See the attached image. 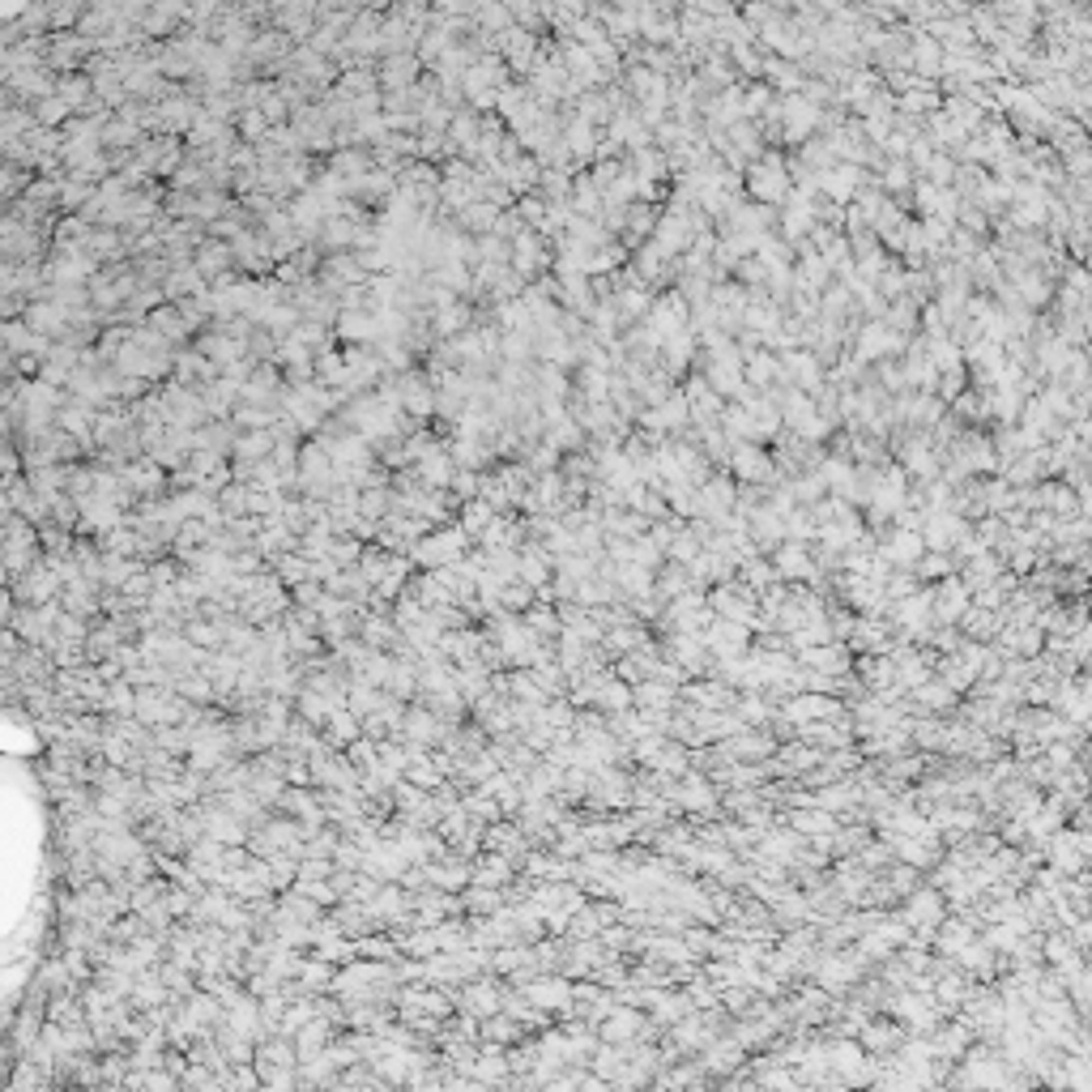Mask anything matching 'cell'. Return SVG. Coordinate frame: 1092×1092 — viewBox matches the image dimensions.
Here are the masks:
<instances>
[{"label": "cell", "mask_w": 1092, "mask_h": 1092, "mask_svg": "<svg viewBox=\"0 0 1092 1092\" xmlns=\"http://www.w3.org/2000/svg\"><path fill=\"white\" fill-rule=\"evenodd\" d=\"M525 623H529L533 632H538L542 640H560V632H564V619H560V606L555 602H533L529 611L521 615Z\"/></svg>", "instance_id": "26"}, {"label": "cell", "mask_w": 1092, "mask_h": 1092, "mask_svg": "<svg viewBox=\"0 0 1092 1092\" xmlns=\"http://www.w3.org/2000/svg\"><path fill=\"white\" fill-rule=\"evenodd\" d=\"M385 696H388L385 688H376V683H367V679H354V683H350V696H346V705H350L359 717H371L380 705H385Z\"/></svg>", "instance_id": "37"}, {"label": "cell", "mask_w": 1092, "mask_h": 1092, "mask_svg": "<svg viewBox=\"0 0 1092 1092\" xmlns=\"http://www.w3.org/2000/svg\"><path fill=\"white\" fill-rule=\"evenodd\" d=\"M414 913H419L422 926H436L444 918H465V904H461V892L427 887V892H414Z\"/></svg>", "instance_id": "5"}, {"label": "cell", "mask_w": 1092, "mask_h": 1092, "mask_svg": "<svg viewBox=\"0 0 1092 1092\" xmlns=\"http://www.w3.org/2000/svg\"><path fill=\"white\" fill-rule=\"evenodd\" d=\"M862 1041H867V1049H896L901 1046V1032L879 1020V1024H862Z\"/></svg>", "instance_id": "54"}, {"label": "cell", "mask_w": 1092, "mask_h": 1092, "mask_svg": "<svg viewBox=\"0 0 1092 1092\" xmlns=\"http://www.w3.org/2000/svg\"><path fill=\"white\" fill-rule=\"evenodd\" d=\"M598 1032H602V1041H615V1046H632L636 1037H645V1032H653V1029H649V1020H645V1011H640V1007L619 1003L602 1024H598Z\"/></svg>", "instance_id": "4"}, {"label": "cell", "mask_w": 1092, "mask_h": 1092, "mask_svg": "<svg viewBox=\"0 0 1092 1092\" xmlns=\"http://www.w3.org/2000/svg\"><path fill=\"white\" fill-rule=\"evenodd\" d=\"M346 756L354 760V768H359V773H371V768L380 764V743L363 734V739H354L350 747H346Z\"/></svg>", "instance_id": "50"}, {"label": "cell", "mask_w": 1092, "mask_h": 1092, "mask_svg": "<svg viewBox=\"0 0 1092 1092\" xmlns=\"http://www.w3.org/2000/svg\"><path fill=\"white\" fill-rule=\"evenodd\" d=\"M491 679H495V671H491L487 662H470V666H456V691H461L465 700H482L491 691Z\"/></svg>", "instance_id": "23"}, {"label": "cell", "mask_w": 1092, "mask_h": 1092, "mask_svg": "<svg viewBox=\"0 0 1092 1092\" xmlns=\"http://www.w3.org/2000/svg\"><path fill=\"white\" fill-rule=\"evenodd\" d=\"M747 184H751V197H760V201H781V197H785V167H781V158L768 154L760 167H751Z\"/></svg>", "instance_id": "13"}, {"label": "cell", "mask_w": 1092, "mask_h": 1092, "mask_svg": "<svg viewBox=\"0 0 1092 1092\" xmlns=\"http://www.w3.org/2000/svg\"><path fill=\"white\" fill-rule=\"evenodd\" d=\"M333 333L342 337V342H376V337H380V316H376V312H367V308H342Z\"/></svg>", "instance_id": "10"}, {"label": "cell", "mask_w": 1092, "mask_h": 1092, "mask_svg": "<svg viewBox=\"0 0 1092 1092\" xmlns=\"http://www.w3.org/2000/svg\"><path fill=\"white\" fill-rule=\"evenodd\" d=\"M175 691L192 705H218V688L209 671H175Z\"/></svg>", "instance_id": "21"}, {"label": "cell", "mask_w": 1092, "mask_h": 1092, "mask_svg": "<svg viewBox=\"0 0 1092 1092\" xmlns=\"http://www.w3.org/2000/svg\"><path fill=\"white\" fill-rule=\"evenodd\" d=\"M363 853H367V850H363L354 836H342L337 850H333V862H337V867H346V870H363Z\"/></svg>", "instance_id": "55"}, {"label": "cell", "mask_w": 1092, "mask_h": 1092, "mask_svg": "<svg viewBox=\"0 0 1092 1092\" xmlns=\"http://www.w3.org/2000/svg\"><path fill=\"white\" fill-rule=\"evenodd\" d=\"M470 824H474V819H470V811H465L461 802H456V807H448V811H444V819H439V828H436V832L444 836L448 845H456V841H461L465 832H470Z\"/></svg>", "instance_id": "47"}, {"label": "cell", "mask_w": 1092, "mask_h": 1092, "mask_svg": "<svg viewBox=\"0 0 1092 1092\" xmlns=\"http://www.w3.org/2000/svg\"><path fill=\"white\" fill-rule=\"evenodd\" d=\"M291 598H295V606H316L320 598H325V585H320V581L312 577V581H303V585H295V589H291Z\"/></svg>", "instance_id": "59"}, {"label": "cell", "mask_w": 1092, "mask_h": 1092, "mask_svg": "<svg viewBox=\"0 0 1092 1092\" xmlns=\"http://www.w3.org/2000/svg\"><path fill=\"white\" fill-rule=\"evenodd\" d=\"M274 444H277L274 431H240V439H235V453H231V456H240V461H260V456L274 453Z\"/></svg>", "instance_id": "35"}, {"label": "cell", "mask_w": 1092, "mask_h": 1092, "mask_svg": "<svg viewBox=\"0 0 1092 1092\" xmlns=\"http://www.w3.org/2000/svg\"><path fill=\"white\" fill-rule=\"evenodd\" d=\"M380 81H385L388 90H410L414 86V61L410 56H393V61L385 64V73H380Z\"/></svg>", "instance_id": "48"}, {"label": "cell", "mask_w": 1092, "mask_h": 1092, "mask_svg": "<svg viewBox=\"0 0 1092 1092\" xmlns=\"http://www.w3.org/2000/svg\"><path fill=\"white\" fill-rule=\"evenodd\" d=\"M904 922H909V926H939V922H943V901H939V892H930V887L913 892L909 909H904Z\"/></svg>", "instance_id": "24"}, {"label": "cell", "mask_w": 1092, "mask_h": 1092, "mask_svg": "<svg viewBox=\"0 0 1092 1092\" xmlns=\"http://www.w3.org/2000/svg\"><path fill=\"white\" fill-rule=\"evenodd\" d=\"M333 708H342V705H333L329 696H320V691H312V688H303L299 696H295V713L308 717V722L316 725V730L329 722V713H333Z\"/></svg>", "instance_id": "34"}, {"label": "cell", "mask_w": 1092, "mask_h": 1092, "mask_svg": "<svg viewBox=\"0 0 1092 1092\" xmlns=\"http://www.w3.org/2000/svg\"><path fill=\"white\" fill-rule=\"evenodd\" d=\"M495 516H499V512H495V508H491V504H487V499H482V495L465 499V504H461V508H456V521H461V529H465V533H470V538H474V542H478V533H482V529H487V525H491V521H495Z\"/></svg>", "instance_id": "27"}, {"label": "cell", "mask_w": 1092, "mask_h": 1092, "mask_svg": "<svg viewBox=\"0 0 1092 1092\" xmlns=\"http://www.w3.org/2000/svg\"><path fill=\"white\" fill-rule=\"evenodd\" d=\"M807 666L819 674H841L850 666V657H845L841 645H819V649H807Z\"/></svg>", "instance_id": "41"}, {"label": "cell", "mask_w": 1092, "mask_h": 1092, "mask_svg": "<svg viewBox=\"0 0 1092 1092\" xmlns=\"http://www.w3.org/2000/svg\"><path fill=\"white\" fill-rule=\"evenodd\" d=\"M175 1088H184L175 1071H167V1066H154V1071H146V1092H175Z\"/></svg>", "instance_id": "57"}, {"label": "cell", "mask_w": 1092, "mask_h": 1092, "mask_svg": "<svg viewBox=\"0 0 1092 1092\" xmlns=\"http://www.w3.org/2000/svg\"><path fill=\"white\" fill-rule=\"evenodd\" d=\"M333 1029H337L333 1020H325V1015H312V1020L303 1024L299 1032H295V1046H299V1063H303V1058H312V1054H320L325 1046H333Z\"/></svg>", "instance_id": "18"}, {"label": "cell", "mask_w": 1092, "mask_h": 1092, "mask_svg": "<svg viewBox=\"0 0 1092 1092\" xmlns=\"http://www.w3.org/2000/svg\"><path fill=\"white\" fill-rule=\"evenodd\" d=\"M388 696L397 700H419V662H405V657H397L393 662V674H388L385 683Z\"/></svg>", "instance_id": "29"}, {"label": "cell", "mask_w": 1092, "mask_h": 1092, "mask_svg": "<svg viewBox=\"0 0 1092 1092\" xmlns=\"http://www.w3.org/2000/svg\"><path fill=\"white\" fill-rule=\"evenodd\" d=\"M427 875H431V887H448V892H465L474 884V858H461V853H448V858H436L427 862Z\"/></svg>", "instance_id": "8"}, {"label": "cell", "mask_w": 1092, "mask_h": 1092, "mask_svg": "<svg viewBox=\"0 0 1092 1092\" xmlns=\"http://www.w3.org/2000/svg\"><path fill=\"white\" fill-rule=\"evenodd\" d=\"M146 325H150V329H158V333H163V337H167V342H171V346H175V342H184V337L192 333L188 316H184V312H180V303H175V299H171V303H163V308H154V312H150V320H146Z\"/></svg>", "instance_id": "19"}, {"label": "cell", "mask_w": 1092, "mask_h": 1092, "mask_svg": "<svg viewBox=\"0 0 1092 1092\" xmlns=\"http://www.w3.org/2000/svg\"><path fill=\"white\" fill-rule=\"evenodd\" d=\"M414 470H419L422 487H431V491H448V487H453V478H456V470H461V465H456V456L448 453V444H444L439 453L422 456V461L414 465Z\"/></svg>", "instance_id": "14"}, {"label": "cell", "mask_w": 1092, "mask_h": 1092, "mask_svg": "<svg viewBox=\"0 0 1092 1092\" xmlns=\"http://www.w3.org/2000/svg\"><path fill=\"white\" fill-rule=\"evenodd\" d=\"M180 1083H184V1088H192V1092L223 1088V1083H218V1071H214V1066H206V1063H188V1071L180 1075Z\"/></svg>", "instance_id": "51"}, {"label": "cell", "mask_w": 1092, "mask_h": 1092, "mask_svg": "<svg viewBox=\"0 0 1092 1092\" xmlns=\"http://www.w3.org/2000/svg\"><path fill=\"white\" fill-rule=\"evenodd\" d=\"M525 1032L529 1029L512 1011H495L482 1020V1041H495V1046H516V1041H525Z\"/></svg>", "instance_id": "22"}, {"label": "cell", "mask_w": 1092, "mask_h": 1092, "mask_svg": "<svg viewBox=\"0 0 1092 1092\" xmlns=\"http://www.w3.org/2000/svg\"><path fill=\"white\" fill-rule=\"evenodd\" d=\"M337 862L333 858H303L299 862V879H333Z\"/></svg>", "instance_id": "58"}, {"label": "cell", "mask_w": 1092, "mask_h": 1092, "mask_svg": "<svg viewBox=\"0 0 1092 1092\" xmlns=\"http://www.w3.org/2000/svg\"><path fill=\"white\" fill-rule=\"evenodd\" d=\"M337 841H342V828H337V824H325L320 832L308 836V858H333Z\"/></svg>", "instance_id": "53"}, {"label": "cell", "mask_w": 1092, "mask_h": 1092, "mask_svg": "<svg viewBox=\"0 0 1092 1092\" xmlns=\"http://www.w3.org/2000/svg\"><path fill=\"white\" fill-rule=\"evenodd\" d=\"M516 577L525 585H551L555 581V555L546 551V542H525L521 546V560H516Z\"/></svg>", "instance_id": "7"}, {"label": "cell", "mask_w": 1092, "mask_h": 1092, "mask_svg": "<svg viewBox=\"0 0 1092 1092\" xmlns=\"http://www.w3.org/2000/svg\"><path fill=\"white\" fill-rule=\"evenodd\" d=\"M154 743L175 756L188 760V747H192V725H154Z\"/></svg>", "instance_id": "45"}, {"label": "cell", "mask_w": 1092, "mask_h": 1092, "mask_svg": "<svg viewBox=\"0 0 1092 1092\" xmlns=\"http://www.w3.org/2000/svg\"><path fill=\"white\" fill-rule=\"evenodd\" d=\"M103 713L107 717H137V688L129 679H112L107 683V700H103Z\"/></svg>", "instance_id": "25"}, {"label": "cell", "mask_w": 1092, "mask_h": 1092, "mask_svg": "<svg viewBox=\"0 0 1092 1092\" xmlns=\"http://www.w3.org/2000/svg\"><path fill=\"white\" fill-rule=\"evenodd\" d=\"M560 790H564V768L551 764L546 756L525 773V802H529V798H551V794H560Z\"/></svg>", "instance_id": "16"}, {"label": "cell", "mask_w": 1092, "mask_h": 1092, "mask_svg": "<svg viewBox=\"0 0 1092 1092\" xmlns=\"http://www.w3.org/2000/svg\"><path fill=\"white\" fill-rule=\"evenodd\" d=\"M499 602H504L508 611L525 615V611H529L533 602H538V594H533V585H525V581L516 577V581H508V585H504V594H499Z\"/></svg>", "instance_id": "49"}, {"label": "cell", "mask_w": 1092, "mask_h": 1092, "mask_svg": "<svg viewBox=\"0 0 1092 1092\" xmlns=\"http://www.w3.org/2000/svg\"><path fill=\"white\" fill-rule=\"evenodd\" d=\"M470 320H474V312L465 308V303H448V308H436V312H431V333L456 337V333H465V329H470Z\"/></svg>", "instance_id": "28"}, {"label": "cell", "mask_w": 1092, "mask_h": 1092, "mask_svg": "<svg viewBox=\"0 0 1092 1092\" xmlns=\"http://www.w3.org/2000/svg\"><path fill=\"white\" fill-rule=\"evenodd\" d=\"M470 542L474 538L461 529V521H456V525H436L427 538H419V546L410 551V560L419 564V568H448V564H456L465 551H470Z\"/></svg>", "instance_id": "1"}, {"label": "cell", "mask_w": 1092, "mask_h": 1092, "mask_svg": "<svg viewBox=\"0 0 1092 1092\" xmlns=\"http://www.w3.org/2000/svg\"><path fill=\"white\" fill-rule=\"evenodd\" d=\"M777 568L785 572V581H798V577H815V564H811V555L802 551L798 542H785L781 551H777Z\"/></svg>", "instance_id": "36"}, {"label": "cell", "mask_w": 1092, "mask_h": 1092, "mask_svg": "<svg viewBox=\"0 0 1092 1092\" xmlns=\"http://www.w3.org/2000/svg\"><path fill=\"white\" fill-rule=\"evenodd\" d=\"M402 952L405 956H419V960H431L439 952V939H436V926H414L410 935H402Z\"/></svg>", "instance_id": "42"}, {"label": "cell", "mask_w": 1092, "mask_h": 1092, "mask_svg": "<svg viewBox=\"0 0 1092 1092\" xmlns=\"http://www.w3.org/2000/svg\"><path fill=\"white\" fill-rule=\"evenodd\" d=\"M734 470H739V478H751V482H768V478H773V465H768V456L760 453V448H751V444H739V448H734Z\"/></svg>", "instance_id": "31"}, {"label": "cell", "mask_w": 1092, "mask_h": 1092, "mask_svg": "<svg viewBox=\"0 0 1092 1092\" xmlns=\"http://www.w3.org/2000/svg\"><path fill=\"white\" fill-rule=\"evenodd\" d=\"M461 904H465V913L470 918H491V913H499L508 904V896H504V887H487V884H470L461 892Z\"/></svg>", "instance_id": "20"}, {"label": "cell", "mask_w": 1092, "mask_h": 1092, "mask_svg": "<svg viewBox=\"0 0 1092 1092\" xmlns=\"http://www.w3.org/2000/svg\"><path fill=\"white\" fill-rule=\"evenodd\" d=\"M295 887H299L303 896H312L316 904H325V909H333V904H342V896H337V887L329 884V879H295Z\"/></svg>", "instance_id": "52"}, {"label": "cell", "mask_w": 1092, "mask_h": 1092, "mask_svg": "<svg viewBox=\"0 0 1092 1092\" xmlns=\"http://www.w3.org/2000/svg\"><path fill=\"white\" fill-rule=\"evenodd\" d=\"M551 265H555V257H551V248L542 243L538 231H525V235H516V240H512V269L521 277L546 274Z\"/></svg>", "instance_id": "6"}, {"label": "cell", "mask_w": 1092, "mask_h": 1092, "mask_svg": "<svg viewBox=\"0 0 1092 1092\" xmlns=\"http://www.w3.org/2000/svg\"><path fill=\"white\" fill-rule=\"evenodd\" d=\"M192 260H197V269L209 277V282L223 277V274H235V265H240V260H235L231 240H206L197 252H192Z\"/></svg>", "instance_id": "9"}, {"label": "cell", "mask_w": 1092, "mask_h": 1092, "mask_svg": "<svg viewBox=\"0 0 1092 1092\" xmlns=\"http://www.w3.org/2000/svg\"><path fill=\"white\" fill-rule=\"evenodd\" d=\"M456 1011H470L478 1020L504 1011V977L482 973V977H470L465 986H456Z\"/></svg>", "instance_id": "3"}, {"label": "cell", "mask_w": 1092, "mask_h": 1092, "mask_svg": "<svg viewBox=\"0 0 1092 1092\" xmlns=\"http://www.w3.org/2000/svg\"><path fill=\"white\" fill-rule=\"evenodd\" d=\"M529 956H533L529 943H504V947H495V952H491V973L508 981L525 960H529Z\"/></svg>", "instance_id": "33"}, {"label": "cell", "mask_w": 1092, "mask_h": 1092, "mask_svg": "<svg viewBox=\"0 0 1092 1092\" xmlns=\"http://www.w3.org/2000/svg\"><path fill=\"white\" fill-rule=\"evenodd\" d=\"M303 960H308V956H299V947H286V943H277V947H274V956H269V964H265V969L274 973V977L291 981V977H299V973H303Z\"/></svg>", "instance_id": "40"}, {"label": "cell", "mask_w": 1092, "mask_h": 1092, "mask_svg": "<svg viewBox=\"0 0 1092 1092\" xmlns=\"http://www.w3.org/2000/svg\"><path fill=\"white\" fill-rule=\"evenodd\" d=\"M359 636L367 640L371 649H388V653H393V645H397V636H402V628H397L393 615H385V611H363Z\"/></svg>", "instance_id": "17"}, {"label": "cell", "mask_w": 1092, "mask_h": 1092, "mask_svg": "<svg viewBox=\"0 0 1092 1092\" xmlns=\"http://www.w3.org/2000/svg\"><path fill=\"white\" fill-rule=\"evenodd\" d=\"M935 615H939L943 623H952V619H960V615H964V589L956 585V581L939 585V594H935Z\"/></svg>", "instance_id": "43"}, {"label": "cell", "mask_w": 1092, "mask_h": 1092, "mask_svg": "<svg viewBox=\"0 0 1092 1092\" xmlns=\"http://www.w3.org/2000/svg\"><path fill=\"white\" fill-rule=\"evenodd\" d=\"M474 1080H482V1083H512L508 1046H495V1041H478V1066H474Z\"/></svg>", "instance_id": "12"}, {"label": "cell", "mask_w": 1092, "mask_h": 1092, "mask_svg": "<svg viewBox=\"0 0 1092 1092\" xmlns=\"http://www.w3.org/2000/svg\"><path fill=\"white\" fill-rule=\"evenodd\" d=\"M448 491L465 504V499H474L482 491V474L478 470H456V478H453V487H448Z\"/></svg>", "instance_id": "56"}, {"label": "cell", "mask_w": 1092, "mask_h": 1092, "mask_svg": "<svg viewBox=\"0 0 1092 1092\" xmlns=\"http://www.w3.org/2000/svg\"><path fill=\"white\" fill-rule=\"evenodd\" d=\"M141 568V560L133 555H112L107 551V564H103V589H124V581Z\"/></svg>", "instance_id": "44"}, {"label": "cell", "mask_w": 1092, "mask_h": 1092, "mask_svg": "<svg viewBox=\"0 0 1092 1092\" xmlns=\"http://www.w3.org/2000/svg\"><path fill=\"white\" fill-rule=\"evenodd\" d=\"M129 998H133L137 1011H154V1007H163V1003H175L171 990H167V981H163V973H158V964H154V969L137 973V986H133Z\"/></svg>", "instance_id": "15"}, {"label": "cell", "mask_w": 1092, "mask_h": 1092, "mask_svg": "<svg viewBox=\"0 0 1092 1092\" xmlns=\"http://www.w3.org/2000/svg\"><path fill=\"white\" fill-rule=\"evenodd\" d=\"M333 977H337V964H333V960H325V956H316V952L303 960L299 981L312 990V994H325V990H333Z\"/></svg>", "instance_id": "30"}, {"label": "cell", "mask_w": 1092, "mask_h": 1092, "mask_svg": "<svg viewBox=\"0 0 1092 1092\" xmlns=\"http://www.w3.org/2000/svg\"><path fill=\"white\" fill-rule=\"evenodd\" d=\"M896 350V333L892 325H867L858 337V354L862 359H884V354Z\"/></svg>", "instance_id": "32"}, {"label": "cell", "mask_w": 1092, "mask_h": 1092, "mask_svg": "<svg viewBox=\"0 0 1092 1092\" xmlns=\"http://www.w3.org/2000/svg\"><path fill=\"white\" fill-rule=\"evenodd\" d=\"M320 734H325V743H329V747L346 751V747H350L354 739H363V717L354 713L350 705H342V708H333V713H329V722L320 725Z\"/></svg>", "instance_id": "11"}, {"label": "cell", "mask_w": 1092, "mask_h": 1092, "mask_svg": "<svg viewBox=\"0 0 1092 1092\" xmlns=\"http://www.w3.org/2000/svg\"><path fill=\"white\" fill-rule=\"evenodd\" d=\"M61 594H64V581H61V572L47 564V555H44V564H35V568L22 572V577L9 585V598H13V602H22V606L56 602Z\"/></svg>", "instance_id": "2"}, {"label": "cell", "mask_w": 1092, "mask_h": 1092, "mask_svg": "<svg viewBox=\"0 0 1092 1092\" xmlns=\"http://www.w3.org/2000/svg\"><path fill=\"white\" fill-rule=\"evenodd\" d=\"M274 572L295 589V585H303V581H312V560L303 551H286L274 560Z\"/></svg>", "instance_id": "39"}, {"label": "cell", "mask_w": 1092, "mask_h": 1092, "mask_svg": "<svg viewBox=\"0 0 1092 1092\" xmlns=\"http://www.w3.org/2000/svg\"><path fill=\"white\" fill-rule=\"evenodd\" d=\"M405 777H410V781L419 785V790H427V794H436L439 785L448 781V773H444V768L436 764V760H431V751H427V756H419V760H414V764L405 768Z\"/></svg>", "instance_id": "38"}, {"label": "cell", "mask_w": 1092, "mask_h": 1092, "mask_svg": "<svg viewBox=\"0 0 1092 1092\" xmlns=\"http://www.w3.org/2000/svg\"><path fill=\"white\" fill-rule=\"evenodd\" d=\"M363 546H367V542L354 538V533H333V542H329V560H337L342 568H354L359 555H363Z\"/></svg>", "instance_id": "46"}]
</instances>
